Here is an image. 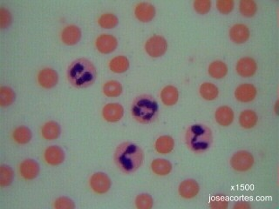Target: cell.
Listing matches in <instances>:
<instances>
[{
	"label": "cell",
	"mask_w": 279,
	"mask_h": 209,
	"mask_svg": "<svg viewBox=\"0 0 279 209\" xmlns=\"http://www.w3.org/2000/svg\"><path fill=\"white\" fill-rule=\"evenodd\" d=\"M235 2L233 0H218L216 2L217 10L223 14H228L233 11Z\"/></svg>",
	"instance_id": "cell-36"
},
{
	"label": "cell",
	"mask_w": 279,
	"mask_h": 209,
	"mask_svg": "<svg viewBox=\"0 0 279 209\" xmlns=\"http://www.w3.org/2000/svg\"><path fill=\"white\" fill-rule=\"evenodd\" d=\"M60 132H61L60 126L55 121L46 123L41 129L42 136L47 140H54L56 139L59 138Z\"/></svg>",
	"instance_id": "cell-22"
},
{
	"label": "cell",
	"mask_w": 279,
	"mask_h": 209,
	"mask_svg": "<svg viewBox=\"0 0 279 209\" xmlns=\"http://www.w3.org/2000/svg\"><path fill=\"white\" fill-rule=\"evenodd\" d=\"M236 71L243 78H251L257 71V64L255 60L250 57H244L238 60L236 64Z\"/></svg>",
	"instance_id": "cell-9"
},
{
	"label": "cell",
	"mask_w": 279,
	"mask_h": 209,
	"mask_svg": "<svg viewBox=\"0 0 279 209\" xmlns=\"http://www.w3.org/2000/svg\"><path fill=\"white\" fill-rule=\"evenodd\" d=\"M155 8L150 3H140L136 5L134 14L138 20L142 22H150L155 17Z\"/></svg>",
	"instance_id": "cell-15"
},
{
	"label": "cell",
	"mask_w": 279,
	"mask_h": 209,
	"mask_svg": "<svg viewBox=\"0 0 279 209\" xmlns=\"http://www.w3.org/2000/svg\"><path fill=\"white\" fill-rule=\"evenodd\" d=\"M12 23V15L8 10L1 7L0 8V27L2 30L8 27Z\"/></svg>",
	"instance_id": "cell-38"
},
{
	"label": "cell",
	"mask_w": 279,
	"mask_h": 209,
	"mask_svg": "<svg viewBox=\"0 0 279 209\" xmlns=\"http://www.w3.org/2000/svg\"><path fill=\"white\" fill-rule=\"evenodd\" d=\"M211 4L212 3L210 0H196L193 5H194V9L196 12L203 15L210 11Z\"/></svg>",
	"instance_id": "cell-35"
},
{
	"label": "cell",
	"mask_w": 279,
	"mask_h": 209,
	"mask_svg": "<svg viewBox=\"0 0 279 209\" xmlns=\"http://www.w3.org/2000/svg\"><path fill=\"white\" fill-rule=\"evenodd\" d=\"M161 101L164 105L168 107H171L178 101L179 91L177 87H173V86H167L161 91Z\"/></svg>",
	"instance_id": "cell-20"
},
{
	"label": "cell",
	"mask_w": 279,
	"mask_h": 209,
	"mask_svg": "<svg viewBox=\"0 0 279 209\" xmlns=\"http://www.w3.org/2000/svg\"><path fill=\"white\" fill-rule=\"evenodd\" d=\"M175 142L171 136L169 135H162L159 137L155 142V150L159 154H168L171 153L174 149Z\"/></svg>",
	"instance_id": "cell-23"
},
{
	"label": "cell",
	"mask_w": 279,
	"mask_h": 209,
	"mask_svg": "<svg viewBox=\"0 0 279 209\" xmlns=\"http://www.w3.org/2000/svg\"><path fill=\"white\" fill-rule=\"evenodd\" d=\"M159 106L151 95H141L134 99L131 113L134 119L141 124H150L157 118Z\"/></svg>",
	"instance_id": "cell-3"
},
{
	"label": "cell",
	"mask_w": 279,
	"mask_h": 209,
	"mask_svg": "<svg viewBox=\"0 0 279 209\" xmlns=\"http://www.w3.org/2000/svg\"><path fill=\"white\" fill-rule=\"evenodd\" d=\"M44 158L48 165L59 166L63 163L65 160V153L59 146H49L44 153Z\"/></svg>",
	"instance_id": "cell-13"
},
{
	"label": "cell",
	"mask_w": 279,
	"mask_h": 209,
	"mask_svg": "<svg viewBox=\"0 0 279 209\" xmlns=\"http://www.w3.org/2000/svg\"><path fill=\"white\" fill-rule=\"evenodd\" d=\"M199 185L195 180H185L179 186V193L184 199H192L199 193Z\"/></svg>",
	"instance_id": "cell-17"
},
{
	"label": "cell",
	"mask_w": 279,
	"mask_h": 209,
	"mask_svg": "<svg viewBox=\"0 0 279 209\" xmlns=\"http://www.w3.org/2000/svg\"><path fill=\"white\" fill-rule=\"evenodd\" d=\"M168 49V43L161 36H153L147 40L145 51L152 58H160L165 54Z\"/></svg>",
	"instance_id": "cell-5"
},
{
	"label": "cell",
	"mask_w": 279,
	"mask_h": 209,
	"mask_svg": "<svg viewBox=\"0 0 279 209\" xmlns=\"http://www.w3.org/2000/svg\"><path fill=\"white\" fill-rule=\"evenodd\" d=\"M81 39V31L76 25H68L61 32V40L67 46H74Z\"/></svg>",
	"instance_id": "cell-16"
},
{
	"label": "cell",
	"mask_w": 279,
	"mask_h": 209,
	"mask_svg": "<svg viewBox=\"0 0 279 209\" xmlns=\"http://www.w3.org/2000/svg\"><path fill=\"white\" fill-rule=\"evenodd\" d=\"M209 207L214 209H225L228 208V200L224 195L217 194L210 201Z\"/></svg>",
	"instance_id": "cell-37"
},
{
	"label": "cell",
	"mask_w": 279,
	"mask_h": 209,
	"mask_svg": "<svg viewBox=\"0 0 279 209\" xmlns=\"http://www.w3.org/2000/svg\"><path fill=\"white\" fill-rule=\"evenodd\" d=\"M151 169L159 176H165L171 172L172 164L165 159H156L151 163Z\"/></svg>",
	"instance_id": "cell-24"
},
{
	"label": "cell",
	"mask_w": 279,
	"mask_h": 209,
	"mask_svg": "<svg viewBox=\"0 0 279 209\" xmlns=\"http://www.w3.org/2000/svg\"><path fill=\"white\" fill-rule=\"evenodd\" d=\"M257 95V89L252 84H242L235 91V97L240 102H252Z\"/></svg>",
	"instance_id": "cell-10"
},
{
	"label": "cell",
	"mask_w": 279,
	"mask_h": 209,
	"mask_svg": "<svg viewBox=\"0 0 279 209\" xmlns=\"http://www.w3.org/2000/svg\"><path fill=\"white\" fill-rule=\"evenodd\" d=\"M103 92L107 97L115 98L122 94V86L116 80H110L104 85Z\"/></svg>",
	"instance_id": "cell-30"
},
{
	"label": "cell",
	"mask_w": 279,
	"mask_h": 209,
	"mask_svg": "<svg viewBox=\"0 0 279 209\" xmlns=\"http://www.w3.org/2000/svg\"><path fill=\"white\" fill-rule=\"evenodd\" d=\"M258 117L255 112L252 110H244L240 114V126L244 129H251L256 126Z\"/></svg>",
	"instance_id": "cell-21"
},
{
	"label": "cell",
	"mask_w": 279,
	"mask_h": 209,
	"mask_svg": "<svg viewBox=\"0 0 279 209\" xmlns=\"http://www.w3.org/2000/svg\"><path fill=\"white\" fill-rule=\"evenodd\" d=\"M124 115V109L122 105L117 103H110L104 107L102 110L103 118L111 123L118 122Z\"/></svg>",
	"instance_id": "cell-12"
},
{
	"label": "cell",
	"mask_w": 279,
	"mask_h": 209,
	"mask_svg": "<svg viewBox=\"0 0 279 209\" xmlns=\"http://www.w3.org/2000/svg\"><path fill=\"white\" fill-rule=\"evenodd\" d=\"M250 30L245 24H235L229 31L230 39L236 44L245 43L250 39Z\"/></svg>",
	"instance_id": "cell-18"
},
{
	"label": "cell",
	"mask_w": 279,
	"mask_h": 209,
	"mask_svg": "<svg viewBox=\"0 0 279 209\" xmlns=\"http://www.w3.org/2000/svg\"><path fill=\"white\" fill-rule=\"evenodd\" d=\"M13 171L10 166H2L0 167V186L3 188L11 185L13 180Z\"/></svg>",
	"instance_id": "cell-33"
},
{
	"label": "cell",
	"mask_w": 279,
	"mask_h": 209,
	"mask_svg": "<svg viewBox=\"0 0 279 209\" xmlns=\"http://www.w3.org/2000/svg\"><path fill=\"white\" fill-rule=\"evenodd\" d=\"M232 168L237 172H246L252 168L254 164V158L247 151H239L233 154L230 160Z\"/></svg>",
	"instance_id": "cell-6"
},
{
	"label": "cell",
	"mask_w": 279,
	"mask_h": 209,
	"mask_svg": "<svg viewBox=\"0 0 279 209\" xmlns=\"http://www.w3.org/2000/svg\"><path fill=\"white\" fill-rule=\"evenodd\" d=\"M109 67L114 73H123L129 68V60L124 56H116L111 60Z\"/></svg>",
	"instance_id": "cell-27"
},
{
	"label": "cell",
	"mask_w": 279,
	"mask_h": 209,
	"mask_svg": "<svg viewBox=\"0 0 279 209\" xmlns=\"http://www.w3.org/2000/svg\"><path fill=\"white\" fill-rule=\"evenodd\" d=\"M20 173L25 180H33L40 173V166L34 160L27 159L20 164Z\"/></svg>",
	"instance_id": "cell-14"
},
{
	"label": "cell",
	"mask_w": 279,
	"mask_h": 209,
	"mask_svg": "<svg viewBox=\"0 0 279 209\" xmlns=\"http://www.w3.org/2000/svg\"><path fill=\"white\" fill-rule=\"evenodd\" d=\"M118 46L117 39L111 34H101L95 41V46L101 53L109 54L115 51Z\"/></svg>",
	"instance_id": "cell-8"
},
{
	"label": "cell",
	"mask_w": 279,
	"mask_h": 209,
	"mask_svg": "<svg viewBox=\"0 0 279 209\" xmlns=\"http://www.w3.org/2000/svg\"><path fill=\"white\" fill-rule=\"evenodd\" d=\"M234 209H251V205L248 203V202H244V201H241V202H238L236 203V205L234 206Z\"/></svg>",
	"instance_id": "cell-40"
},
{
	"label": "cell",
	"mask_w": 279,
	"mask_h": 209,
	"mask_svg": "<svg viewBox=\"0 0 279 209\" xmlns=\"http://www.w3.org/2000/svg\"><path fill=\"white\" fill-rule=\"evenodd\" d=\"M118 23V18L113 13H104L98 20L99 25L104 29H113L117 26Z\"/></svg>",
	"instance_id": "cell-32"
},
{
	"label": "cell",
	"mask_w": 279,
	"mask_h": 209,
	"mask_svg": "<svg viewBox=\"0 0 279 209\" xmlns=\"http://www.w3.org/2000/svg\"><path fill=\"white\" fill-rule=\"evenodd\" d=\"M97 71L95 65L87 59H78L73 61L67 69V79L72 86L86 88L95 83Z\"/></svg>",
	"instance_id": "cell-2"
},
{
	"label": "cell",
	"mask_w": 279,
	"mask_h": 209,
	"mask_svg": "<svg viewBox=\"0 0 279 209\" xmlns=\"http://www.w3.org/2000/svg\"><path fill=\"white\" fill-rule=\"evenodd\" d=\"M32 132L26 126H19L13 131L12 137L15 142L20 145H25L32 139Z\"/></svg>",
	"instance_id": "cell-26"
},
{
	"label": "cell",
	"mask_w": 279,
	"mask_h": 209,
	"mask_svg": "<svg viewBox=\"0 0 279 209\" xmlns=\"http://www.w3.org/2000/svg\"><path fill=\"white\" fill-rule=\"evenodd\" d=\"M227 72H228V67L226 66V64L220 60L214 61L208 67V73L213 79H223L227 75Z\"/></svg>",
	"instance_id": "cell-25"
},
{
	"label": "cell",
	"mask_w": 279,
	"mask_h": 209,
	"mask_svg": "<svg viewBox=\"0 0 279 209\" xmlns=\"http://www.w3.org/2000/svg\"><path fill=\"white\" fill-rule=\"evenodd\" d=\"M199 93L203 99L208 100V101H212L218 97L219 91H218L217 87L214 84L205 82L201 85Z\"/></svg>",
	"instance_id": "cell-28"
},
{
	"label": "cell",
	"mask_w": 279,
	"mask_h": 209,
	"mask_svg": "<svg viewBox=\"0 0 279 209\" xmlns=\"http://www.w3.org/2000/svg\"><path fill=\"white\" fill-rule=\"evenodd\" d=\"M143 152L140 146L130 142L119 145L114 153V162L124 174H129L137 171L143 163Z\"/></svg>",
	"instance_id": "cell-1"
},
{
	"label": "cell",
	"mask_w": 279,
	"mask_h": 209,
	"mask_svg": "<svg viewBox=\"0 0 279 209\" xmlns=\"http://www.w3.org/2000/svg\"><path fill=\"white\" fill-rule=\"evenodd\" d=\"M89 183L92 190L98 194L107 193L110 189V178L104 173H95L93 174Z\"/></svg>",
	"instance_id": "cell-7"
},
{
	"label": "cell",
	"mask_w": 279,
	"mask_h": 209,
	"mask_svg": "<svg viewBox=\"0 0 279 209\" xmlns=\"http://www.w3.org/2000/svg\"><path fill=\"white\" fill-rule=\"evenodd\" d=\"M135 205H136V208L139 209H152L153 206V198L151 197L150 194H147V193L140 194L135 199Z\"/></svg>",
	"instance_id": "cell-34"
},
{
	"label": "cell",
	"mask_w": 279,
	"mask_h": 209,
	"mask_svg": "<svg viewBox=\"0 0 279 209\" xmlns=\"http://www.w3.org/2000/svg\"><path fill=\"white\" fill-rule=\"evenodd\" d=\"M234 112L232 108L227 106H223L217 108L215 114L216 122L222 126H228L234 121Z\"/></svg>",
	"instance_id": "cell-19"
},
{
	"label": "cell",
	"mask_w": 279,
	"mask_h": 209,
	"mask_svg": "<svg viewBox=\"0 0 279 209\" xmlns=\"http://www.w3.org/2000/svg\"><path fill=\"white\" fill-rule=\"evenodd\" d=\"M59 81V75L52 68H44L38 75V82L40 87L44 88H52L55 87Z\"/></svg>",
	"instance_id": "cell-11"
},
{
	"label": "cell",
	"mask_w": 279,
	"mask_h": 209,
	"mask_svg": "<svg viewBox=\"0 0 279 209\" xmlns=\"http://www.w3.org/2000/svg\"><path fill=\"white\" fill-rule=\"evenodd\" d=\"M185 138L189 149L197 154H201L208 150L212 145V131L205 125H193L186 132Z\"/></svg>",
	"instance_id": "cell-4"
},
{
	"label": "cell",
	"mask_w": 279,
	"mask_h": 209,
	"mask_svg": "<svg viewBox=\"0 0 279 209\" xmlns=\"http://www.w3.org/2000/svg\"><path fill=\"white\" fill-rule=\"evenodd\" d=\"M239 10L243 16L252 18L257 12V4L253 0H242L240 1Z\"/></svg>",
	"instance_id": "cell-29"
},
{
	"label": "cell",
	"mask_w": 279,
	"mask_h": 209,
	"mask_svg": "<svg viewBox=\"0 0 279 209\" xmlns=\"http://www.w3.org/2000/svg\"><path fill=\"white\" fill-rule=\"evenodd\" d=\"M53 207L57 209H74L75 208L74 201L69 198L60 197L54 201Z\"/></svg>",
	"instance_id": "cell-39"
},
{
	"label": "cell",
	"mask_w": 279,
	"mask_h": 209,
	"mask_svg": "<svg viewBox=\"0 0 279 209\" xmlns=\"http://www.w3.org/2000/svg\"><path fill=\"white\" fill-rule=\"evenodd\" d=\"M16 98L15 93L12 88L2 87L0 88V106L2 107H9L14 102Z\"/></svg>",
	"instance_id": "cell-31"
}]
</instances>
